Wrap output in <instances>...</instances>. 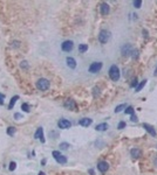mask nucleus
<instances>
[{
  "label": "nucleus",
  "mask_w": 157,
  "mask_h": 175,
  "mask_svg": "<svg viewBox=\"0 0 157 175\" xmlns=\"http://www.w3.org/2000/svg\"><path fill=\"white\" fill-rule=\"evenodd\" d=\"M120 69H118V67L116 66V64H114V66L110 67L109 69V77L112 78V81H114V82H117L118 79H120Z\"/></svg>",
  "instance_id": "1"
},
{
  "label": "nucleus",
  "mask_w": 157,
  "mask_h": 175,
  "mask_svg": "<svg viewBox=\"0 0 157 175\" xmlns=\"http://www.w3.org/2000/svg\"><path fill=\"white\" fill-rule=\"evenodd\" d=\"M36 88L39 89V90H41V91L48 90V88H49V81L46 79V78H40V79H38V82H36Z\"/></svg>",
  "instance_id": "2"
},
{
  "label": "nucleus",
  "mask_w": 157,
  "mask_h": 175,
  "mask_svg": "<svg viewBox=\"0 0 157 175\" xmlns=\"http://www.w3.org/2000/svg\"><path fill=\"white\" fill-rule=\"evenodd\" d=\"M52 155H53V158L55 159L56 161H58L59 163H61V165H64V163H67V158L64 157V155H62L59 151H53V153H52Z\"/></svg>",
  "instance_id": "3"
},
{
  "label": "nucleus",
  "mask_w": 157,
  "mask_h": 175,
  "mask_svg": "<svg viewBox=\"0 0 157 175\" xmlns=\"http://www.w3.org/2000/svg\"><path fill=\"white\" fill-rule=\"evenodd\" d=\"M109 39H110V33L108 31L103 29V31L100 32V34H99V41L101 42V43H107V42L109 41Z\"/></svg>",
  "instance_id": "4"
},
{
  "label": "nucleus",
  "mask_w": 157,
  "mask_h": 175,
  "mask_svg": "<svg viewBox=\"0 0 157 175\" xmlns=\"http://www.w3.org/2000/svg\"><path fill=\"white\" fill-rule=\"evenodd\" d=\"M102 68V63L101 62H93V63L89 66V72H91V74H96V72H99L100 70Z\"/></svg>",
  "instance_id": "5"
},
{
  "label": "nucleus",
  "mask_w": 157,
  "mask_h": 175,
  "mask_svg": "<svg viewBox=\"0 0 157 175\" xmlns=\"http://www.w3.org/2000/svg\"><path fill=\"white\" fill-rule=\"evenodd\" d=\"M73 47H74V43H73V41H70V40H67V41H64L63 43L61 44L62 50H63V52H66V53L72 52Z\"/></svg>",
  "instance_id": "6"
},
{
  "label": "nucleus",
  "mask_w": 157,
  "mask_h": 175,
  "mask_svg": "<svg viewBox=\"0 0 157 175\" xmlns=\"http://www.w3.org/2000/svg\"><path fill=\"white\" fill-rule=\"evenodd\" d=\"M121 52H122V55L124 56H129V55H131L132 52H134V48H132V46L131 44H124L123 47H122V49H121Z\"/></svg>",
  "instance_id": "7"
},
{
  "label": "nucleus",
  "mask_w": 157,
  "mask_h": 175,
  "mask_svg": "<svg viewBox=\"0 0 157 175\" xmlns=\"http://www.w3.org/2000/svg\"><path fill=\"white\" fill-rule=\"evenodd\" d=\"M58 126H59V128H63L64 130V128H69L72 126V123L67 119H60L58 122Z\"/></svg>",
  "instance_id": "8"
},
{
  "label": "nucleus",
  "mask_w": 157,
  "mask_h": 175,
  "mask_svg": "<svg viewBox=\"0 0 157 175\" xmlns=\"http://www.w3.org/2000/svg\"><path fill=\"white\" fill-rule=\"evenodd\" d=\"M97 169H99L100 172H102V173H104V172H107L108 169H109V165H108L107 161H100V162L97 163Z\"/></svg>",
  "instance_id": "9"
},
{
  "label": "nucleus",
  "mask_w": 157,
  "mask_h": 175,
  "mask_svg": "<svg viewBox=\"0 0 157 175\" xmlns=\"http://www.w3.org/2000/svg\"><path fill=\"white\" fill-rule=\"evenodd\" d=\"M93 120L90 118H82V119L78 120V125L80 126H83V127H88L89 125H91Z\"/></svg>",
  "instance_id": "10"
},
{
  "label": "nucleus",
  "mask_w": 157,
  "mask_h": 175,
  "mask_svg": "<svg viewBox=\"0 0 157 175\" xmlns=\"http://www.w3.org/2000/svg\"><path fill=\"white\" fill-rule=\"evenodd\" d=\"M143 128H145V131L148 132L150 136H153V137H156V131H155V128L153 127L151 125H149V124H143Z\"/></svg>",
  "instance_id": "11"
},
{
  "label": "nucleus",
  "mask_w": 157,
  "mask_h": 175,
  "mask_svg": "<svg viewBox=\"0 0 157 175\" xmlns=\"http://www.w3.org/2000/svg\"><path fill=\"white\" fill-rule=\"evenodd\" d=\"M100 9H101V14L102 15H107V14H109V12H110L109 5L105 4V2H102L101 6H100Z\"/></svg>",
  "instance_id": "12"
},
{
  "label": "nucleus",
  "mask_w": 157,
  "mask_h": 175,
  "mask_svg": "<svg viewBox=\"0 0 157 175\" xmlns=\"http://www.w3.org/2000/svg\"><path fill=\"white\" fill-rule=\"evenodd\" d=\"M34 138L35 139H41V142H45V139H44V128H42V127L38 128V131L35 132V134H34Z\"/></svg>",
  "instance_id": "13"
},
{
  "label": "nucleus",
  "mask_w": 157,
  "mask_h": 175,
  "mask_svg": "<svg viewBox=\"0 0 157 175\" xmlns=\"http://www.w3.org/2000/svg\"><path fill=\"white\" fill-rule=\"evenodd\" d=\"M66 62H67V66H68L70 69H75V68H76V61H75L73 57L68 56V57L66 58Z\"/></svg>",
  "instance_id": "14"
},
{
  "label": "nucleus",
  "mask_w": 157,
  "mask_h": 175,
  "mask_svg": "<svg viewBox=\"0 0 157 175\" xmlns=\"http://www.w3.org/2000/svg\"><path fill=\"white\" fill-rule=\"evenodd\" d=\"M64 106H66L67 109H69V110H75L76 104H75V102L73 101V99H68V101L64 103Z\"/></svg>",
  "instance_id": "15"
},
{
  "label": "nucleus",
  "mask_w": 157,
  "mask_h": 175,
  "mask_svg": "<svg viewBox=\"0 0 157 175\" xmlns=\"http://www.w3.org/2000/svg\"><path fill=\"white\" fill-rule=\"evenodd\" d=\"M130 154L134 159H138L141 157V154H142V152H141V149H138V148H132L130 151Z\"/></svg>",
  "instance_id": "16"
},
{
  "label": "nucleus",
  "mask_w": 157,
  "mask_h": 175,
  "mask_svg": "<svg viewBox=\"0 0 157 175\" xmlns=\"http://www.w3.org/2000/svg\"><path fill=\"white\" fill-rule=\"evenodd\" d=\"M108 128V124L107 123H102V124H99V125L95 127V130L96 131H99V132H103L105 131Z\"/></svg>",
  "instance_id": "17"
},
{
  "label": "nucleus",
  "mask_w": 157,
  "mask_h": 175,
  "mask_svg": "<svg viewBox=\"0 0 157 175\" xmlns=\"http://www.w3.org/2000/svg\"><path fill=\"white\" fill-rule=\"evenodd\" d=\"M18 99H19V96L12 97V99H11V102H10V104H8V110H12L13 109V106L15 105V103H17Z\"/></svg>",
  "instance_id": "18"
},
{
  "label": "nucleus",
  "mask_w": 157,
  "mask_h": 175,
  "mask_svg": "<svg viewBox=\"0 0 157 175\" xmlns=\"http://www.w3.org/2000/svg\"><path fill=\"white\" fill-rule=\"evenodd\" d=\"M87 50H88V44H86V43L78 44V52L80 53H86Z\"/></svg>",
  "instance_id": "19"
},
{
  "label": "nucleus",
  "mask_w": 157,
  "mask_h": 175,
  "mask_svg": "<svg viewBox=\"0 0 157 175\" xmlns=\"http://www.w3.org/2000/svg\"><path fill=\"white\" fill-rule=\"evenodd\" d=\"M145 83H147V79L142 81V82H141L140 84L137 85L136 88H135V92H140V91H141V90H142V89H143V87H144V85H145Z\"/></svg>",
  "instance_id": "20"
},
{
  "label": "nucleus",
  "mask_w": 157,
  "mask_h": 175,
  "mask_svg": "<svg viewBox=\"0 0 157 175\" xmlns=\"http://www.w3.org/2000/svg\"><path fill=\"white\" fill-rule=\"evenodd\" d=\"M15 131H17V130H15V127H13V126H10V127L7 128V134L12 137V136H14V134H15Z\"/></svg>",
  "instance_id": "21"
},
{
  "label": "nucleus",
  "mask_w": 157,
  "mask_h": 175,
  "mask_svg": "<svg viewBox=\"0 0 157 175\" xmlns=\"http://www.w3.org/2000/svg\"><path fill=\"white\" fill-rule=\"evenodd\" d=\"M126 112L127 114H134L135 113V110H134V107L132 106H128V107H126Z\"/></svg>",
  "instance_id": "22"
},
{
  "label": "nucleus",
  "mask_w": 157,
  "mask_h": 175,
  "mask_svg": "<svg viewBox=\"0 0 157 175\" xmlns=\"http://www.w3.org/2000/svg\"><path fill=\"white\" fill-rule=\"evenodd\" d=\"M59 147H60V149H62V151H66V149H68L69 144H68V142H61Z\"/></svg>",
  "instance_id": "23"
},
{
  "label": "nucleus",
  "mask_w": 157,
  "mask_h": 175,
  "mask_svg": "<svg viewBox=\"0 0 157 175\" xmlns=\"http://www.w3.org/2000/svg\"><path fill=\"white\" fill-rule=\"evenodd\" d=\"M124 109H126V104H121V105H118V106H116L115 112H116V113H118V112H121Z\"/></svg>",
  "instance_id": "24"
},
{
  "label": "nucleus",
  "mask_w": 157,
  "mask_h": 175,
  "mask_svg": "<svg viewBox=\"0 0 157 175\" xmlns=\"http://www.w3.org/2000/svg\"><path fill=\"white\" fill-rule=\"evenodd\" d=\"M21 109H22L25 112H29V105L27 103H22V105H21Z\"/></svg>",
  "instance_id": "25"
},
{
  "label": "nucleus",
  "mask_w": 157,
  "mask_h": 175,
  "mask_svg": "<svg viewBox=\"0 0 157 175\" xmlns=\"http://www.w3.org/2000/svg\"><path fill=\"white\" fill-rule=\"evenodd\" d=\"M132 4H134V6L136 7V8H141V6H142V1H141V0H136V1H134Z\"/></svg>",
  "instance_id": "26"
},
{
  "label": "nucleus",
  "mask_w": 157,
  "mask_h": 175,
  "mask_svg": "<svg viewBox=\"0 0 157 175\" xmlns=\"http://www.w3.org/2000/svg\"><path fill=\"white\" fill-rule=\"evenodd\" d=\"M15 168H17V163H15L14 161H12V162L10 163V171H14Z\"/></svg>",
  "instance_id": "27"
},
{
  "label": "nucleus",
  "mask_w": 157,
  "mask_h": 175,
  "mask_svg": "<svg viewBox=\"0 0 157 175\" xmlns=\"http://www.w3.org/2000/svg\"><path fill=\"white\" fill-rule=\"evenodd\" d=\"M126 127V123L124 122H120V124H118V126H117V128L118 130H122V128Z\"/></svg>",
  "instance_id": "28"
},
{
  "label": "nucleus",
  "mask_w": 157,
  "mask_h": 175,
  "mask_svg": "<svg viewBox=\"0 0 157 175\" xmlns=\"http://www.w3.org/2000/svg\"><path fill=\"white\" fill-rule=\"evenodd\" d=\"M4 99H5V95L4 93H0V105H4Z\"/></svg>",
  "instance_id": "29"
},
{
  "label": "nucleus",
  "mask_w": 157,
  "mask_h": 175,
  "mask_svg": "<svg viewBox=\"0 0 157 175\" xmlns=\"http://www.w3.org/2000/svg\"><path fill=\"white\" fill-rule=\"evenodd\" d=\"M21 68H25V69L28 68V64H27V62H26V61L21 62Z\"/></svg>",
  "instance_id": "30"
},
{
  "label": "nucleus",
  "mask_w": 157,
  "mask_h": 175,
  "mask_svg": "<svg viewBox=\"0 0 157 175\" xmlns=\"http://www.w3.org/2000/svg\"><path fill=\"white\" fill-rule=\"evenodd\" d=\"M137 120H138V119H137V117H136V116H135V113H134V114H131V122L136 123Z\"/></svg>",
  "instance_id": "31"
},
{
  "label": "nucleus",
  "mask_w": 157,
  "mask_h": 175,
  "mask_svg": "<svg viewBox=\"0 0 157 175\" xmlns=\"http://www.w3.org/2000/svg\"><path fill=\"white\" fill-rule=\"evenodd\" d=\"M14 118H15V119H20V118H22V116H21V113H15Z\"/></svg>",
  "instance_id": "32"
},
{
  "label": "nucleus",
  "mask_w": 157,
  "mask_h": 175,
  "mask_svg": "<svg viewBox=\"0 0 157 175\" xmlns=\"http://www.w3.org/2000/svg\"><path fill=\"white\" fill-rule=\"evenodd\" d=\"M89 173H90V175H94V171L93 169H89Z\"/></svg>",
  "instance_id": "33"
},
{
  "label": "nucleus",
  "mask_w": 157,
  "mask_h": 175,
  "mask_svg": "<svg viewBox=\"0 0 157 175\" xmlns=\"http://www.w3.org/2000/svg\"><path fill=\"white\" fill-rule=\"evenodd\" d=\"M154 163L157 166V155H156V158H155V160H154Z\"/></svg>",
  "instance_id": "34"
},
{
  "label": "nucleus",
  "mask_w": 157,
  "mask_h": 175,
  "mask_svg": "<svg viewBox=\"0 0 157 175\" xmlns=\"http://www.w3.org/2000/svg\"><path fill=\"white\" fill-rule=\"evenodd\" d=\"M39 175H45V173H44V172H40Z\"/></svg>",
  "instance_id": "35"
}]
</instances>
